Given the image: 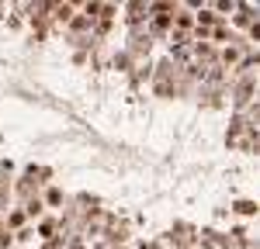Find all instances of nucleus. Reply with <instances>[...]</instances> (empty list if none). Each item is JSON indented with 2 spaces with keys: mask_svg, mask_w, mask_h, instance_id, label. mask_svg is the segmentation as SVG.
I'll return each mask as SVG.
<instances>
[{
  "mask_svg": "<svg viewBox=\"0 0 260 249\" xmlns=\"http://www.w3.org/2000/svg\"><path fill=\"white\" fill-rule=\"evenodd\" d=\"M212 21H215L212 11H201V14H198V24H212Z\"/></svg>",
  "mask_w": 260,
  "mask_h": 249,
  "instance_id": "f257e3e1",
  "label": "nucleus"
},
{
  "mask_svg": "<svg viewBox=\"0 0 260 249\" xmlns=\"http://www.w3.org/2000/svg\"><path fill=\"white\" fill-rule=\"evenodd\" d=\"M236 208H239V211H243V215H253V211H257V208H253V204H250V201H239V204H236Z\"/></svg>",
  "mask_w": 260,
  "mask_h": 249,
  "instance_id": "f03ea898",
  "label": "nucleus"
}]
</instances>
